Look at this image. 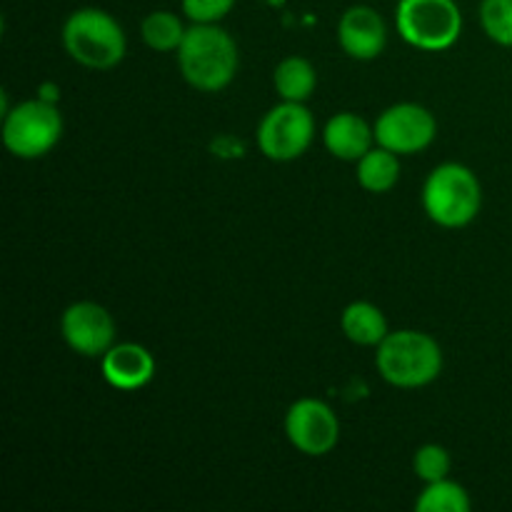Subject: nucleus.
I'll use <instances>...</instances> for the list:
<instances>
[{
	"label": "nucleus",
	"instance_id": "f8f14e48",
	"mask_svg": "<svg viewBox=\"0 0 512 512\" xmlns=\"http://www.w3.org/2000/svg\"><path fill=\"white\" fill-rule=\"evenodd\" d=\"M100 373L110 388L135 393L155 378V358L145 345L115 343L100 358Z\"/></svg>",
	"mask_w": 512,
	"mask_h": 512
},
{
	"label": "nucleus",
	"instance_id": "1a4fd4ad",
	"mask_svg": "<svg viewBox=\"0 0 512 512\" xmlns=\"http://www.w3.org/2000/svg\"><path fill=\"white\" fill-rule=\"evenodd\" d=\"M285 435L298 453L308 458H323L338 445L340 420L323 400L300 398L285 413Z\"/></svg>",
	"mask_w": 512,
	"mask_h": 512
},
{
	"label": "nucleus",
	"instance_id": "4468645a",
	"mask_svg": "<svg viewBox=\"0 0 512 512\" xmlns=\"http://www.w3.org/2000/svg\"><path fill=\"white\" fill-rule=\"evenodd\" d=\"M340 328H343L345 338L363 348H378L385 338H388V320L378 305L368 303V300H355L340 315Z\"/></svg>",
	"mask_w": 512,
	"mask_h": 512
},
{
	"label": "nucleus",
	"instance_id": "2eb2a0df",
	"mask_svg": "<svg viewBox=\"0 0 512 512\" xmlns=\"http://www.w3.org/2000/svg\"><path fill=\"white\" fill-rule=\"evenodd\" d=\"M355 175L368 193H390L400 180V155L383 145H375L358 160Z\"/></svg>",
	"mask_w": 512,
	"mask_h": 512
},
{
	"label": "nucleus",
	"instance_id": "f03ea898",
	"mask_svg": "<svg viewBox=\"0 0 512 512\" xmlns=\"http://www.w3.org/2000/svg\"><path fill=\"white\" fill-rule=\"evenodd\" d=\"M375 368L393 388L418 390L435 383L443 373V348L420 330H398L375 348Z\"/></svg>",
	"mask_w": 512,
	"mask_h": 512
},
{
	"label": "nucleus",
	"instance_id": "a211bd4d",
	"mask_svg": "<svg viewBox=\"0 0 512 512\" xmlns=\"http://www.w3.org/2000/svg\"><path fill=\"white\" fill-rule=\"evenodd\" d=\"M470 508L473 503H470L468 490L450 478L425 483V490L415 500L418 512H470Z\"/></svg>",
	"mask_w": 512,
	"mask_h": 512
},
{
	"label": "nucleus",
	"instance_id": "dca6fc26",
	"mask_svg": "<svg viewBox=\"0 0 512 512\" xmlns=\"http://www.w3.org/2000/svg\"><path fill=\"white\" fill-rule=\"evenodd\" d=\"M273 85L280 100L305 103L318 88V73H315L310 60L300 58V55H290V58L280 60L278 68H275Z\"/></svg>",
	"mask_w": 512,
	"mask_h": 512
},
{
	"label": "nucleus",
	"instance_id": "aec40b11",
	"mask_svg": "<svg viewBox=\"0 0 512 512\" xmlns=\"http://www.w3.org/2000/svg\"><path fill=\"white\" fill-rule=\"evenodd\" d=\"M453 468V460L450 453L438 443L420 445L413 455V470L423 483H435V480H443L450 475Z\"/></svg>",
	"mask_w": 512,
	"mask_h": 512
},
{
	"label": "nucleus",
	"instance_id": "f3484780",
	"mask_svg": "<svg viewBox=\"0 0 512 512\" xmlns=\"http://www.w3.org/2000/svg\"><path fill=\"white\" fill-rule=\"evenodd\" d=\"M185 33H188V28L183 25L180 15L170 13V10H153L140 23V35H143L145 45L155 53H178Z\"/></svg>",
	"mask_w": 512,
	"mask_h": 512
},
{
	"label": "nucleus",
	"instance_id": "9b49d317",
	"mask_svg": "<svg viewBox=\"0 0 512 512\" xmlns=\"http://www.w3.org/2000/svg\"><path fill=\"white\" fill-rule=\"evenodd\" d=\"M338 43L353 60H375L388 45L383 15L370 5H350L338 23Z\"/></svg>",
	"mask_w": 512,
	"mask_h": 512
},
{
	"label": "nucleus",
	"instance_id": "412c9836",
	"mask_svg": "<svg viewBox=\"0 0 512 512\" xmlns=\"http://www.w3.org/2000/svg\"><path fill=\"white\" fill-rule=\"evenodd\" d=\"M180 5L193 23H220L235 8V0H180Z\"/></svg>",
	"mask_w": 512,
	"mask_h": 512
},
{
	"label": "nucleus",
	"instance_id": "423d86ee",
	"mask_svg": "<svg viewBox=\"0 0 512 512\" xmlns=\"http://www.w3.org/2000/svg\"><path fill=\"white\" fill-rule=\"evenodd\" d=\"M60 138H63V115L50 100H25L5 113L3 143L15 158H43L60 143Z\"/></svg>",
	"mask_w": 512,
	"mask_h": 512
},
{
	"label": "nucleus",
	"instance_id": "6e6552de",
	"mask_svg": "<svg viewBox=\"0 0 512 512\" xmlns=\"http://www.w3.org/2000/svg\"><path fill=\"white\" fill-rule=\"evenodd\" d=\"M375 145L398 155H415L430 148L438 135V120L425 105L395 103L375 120Z\"/></svg>",
	"mask_w": 512,
	"mask_h": 512
},
{
	"label": "nucleus",
	"instance_id": "7ed1b4c3",
	"mask_svg": "<svg viewBox=\"0 0 512 512\" xmlns=\"http://www.w3.org/2000/svg\"><path fill=\"white\" fill-rule=\"evenodd\" d=\"M423 208L440 228H465L483 208V185L463 163H443L423 185Z\"/></svg>",
	"mask_w": 512,
	"mask_h": 512
},
{
	"label": "nucleus",
	"instance_id": "20e7f679",
	"mask_svg": "<svg viewBox=\"0 0 512 512\" xmlns=\"http://www.w3.org/2000/svg\"><path fill=\"white\" fill-rule=\"evenodd\" d=\"M65 53L90 70H110L125 58V30L108 10L80 8L63 25Z\"/></svg>",
	"mask_w": 512,
	"mask_h": 512
},
{
	"label": "nucleus",
	"instance_id": "0eeeda50",
	"mask_svg": "<svg viewBox=\"0 0 512 512\" xmlns=\"http://www.w3.org/2000/svg\"><path fill=\"white\" fill-rule=\"evenodd\" d=\"M255 138L265 158L275 163H290L308 153L315 138V118L305 103L283 100L263 115Z\"/></svg>",
	"mask_w": 512,
	"mask_h": 512
},
{
	"label": "nucleus",
	"instance_id": "39448f33",
	"mask_svg": "<svg viewBox=\"0 0 512 512\" xmlns=\"http://www.w3.org/2000/svg\"><path fill=\"white\" fill-rule=\"evenodd\" d=\"M400 38L418 50L440 53L458 43L463 13L455 0H400L395 8Z\"/></svg>",
	"mask_w": 512,
	"mask_h": 512
},
{
	"label": "nucleus",
	"instance_id": "6ab92c4d",
	"mask_svg": "<svg viewBox=\"0 0 512 512\" xmlns=\"http://www.w3.org/2000/svg\"><path fill=\"white\" fill-rule=\"evenodd\" d=\"M480 25L493 43L512 48V0H483Z\"/></svg>",
	"mask_w": 512,
	"mask_h": 512
},
{
	"label": "nucleus",
	"instance_id": "f257e3e1",
	"mask_svg": "<svg viewBox=\"0 0 512 512\" xmlns=\"http://www.w3.org/2000/svg\"><path fill=\"white\" fill-rule=\"evenodd\" d=\"M178 65L185 83L195 90L220 93L238 73V43L218 23H193L178 48Z\"/></svg>",
	"mask_w": 512,
	"mask_h": 512
},
{
	"label": "nucleus",
	"instance_id": "ddd939ff",
	"mask_svg": "<svg viewBox=\"0 0 512 512\" xmlns=\"http://www.w3.org/2000/svg\"><path fill=\"white\" fill-rule=\"evenodd\" d=\"M323 143L328 153L338 160L358 163L375 143V130L368 120L355 113H335L323 128Z\"/></svg>",
	"mask_w": 512,
	"mask_h": 512
},
{
	"label": "nucleus",
	"instance_id": "9d476101",
	"mask_svg": "<svg viewBox=\"0 0 512 512\" xmlns=\"http://www.w3.org/2000/svg\"><path fill=\"white\" fill-rule=\"evenodd\" d=\"M60 335L73 353L103 358L115 345V320L100 303L78 300L60 315Z\"/></svg>",
	"mask_w": 512,
	"mask_h": 512
}]
</instances>
